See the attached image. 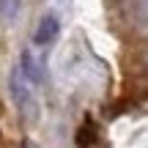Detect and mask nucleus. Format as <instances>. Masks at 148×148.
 <instances>
[{
	"mask_svg": "<svg viewBox=\"0 0 148 148\" xmlns=\"http://www.w3.org/2000/svg\"><path fill=\"white\" fill-rule=\"evenodd\" d=\"M11 96H14V101H16L19 110L27 112L33 107V79L22 69H16L14 74H11Z\"/></svg>",
	"mask_w": 148,
	"mask_h": 148,
	"instance_id": "obj_1",
	"label": "nucleus"
},
{
	"mask_svg": "<svg viewBox=\"0 0 148 148\" xmlns=\"http://www.w3.org/2000/svg\"><path fill=\"white\" fill-rule=\"evenodd\" d=\"M93 143H96V126H93V121H85L79 126V132H77V145L79 148H90Z\"/></svg>",
	"mask_w": 148,
	"mask_h": 148,
	"instance_id": "obj_3",
	"label": "nucleus"
},
{
	"mask_svg": "<svg viewBox=\"0 0 148 148\" xmlns=\"http://www.w3.org/2000/svg\"><path fill=\"white\" fill-rule=\"evenodd\" d=\"M137 11L143 19H148V0H137Z\"/></svg>",
	"mask_w": 148,
	"mask_h": 148,
	"instance_id": "obj_5",
	"label": "nucleus"
},
{
	"mask_svg": "<svg viewBox=\"0 0 148 148\" xmlns=\"http://www.w3.org/2000/svg\"><path fill=\"white\" fill-rule=\"evenodd\" d=\"M19 5H22V0H0V16L5 22H11L19 11Z\"/></svg>",
	"mask_w": 148,
	"mask_h": 148,
	"instance_id": "obj_4",
	"label": "nucleus"
},
{
	"mask_svg": "<svg viewBox=\"0 0 148 148\" xmlns=\"http://www.w3.org/2000/svg\"><path fill=\"white\" fill-rule=\"evenodd\" d=\"M58 30H60L58 16H55V14H44L41 22H38V30H36V44H49V41H55Z\"/></svg>",
	"mask_w": 148,
	"mask_h": 148,
	"instance_id": "obj_2",
	"label": "nucleus"
}]
</instances>
